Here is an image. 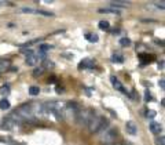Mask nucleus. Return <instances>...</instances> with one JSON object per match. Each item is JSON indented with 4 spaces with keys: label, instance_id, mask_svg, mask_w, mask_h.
<instances>
[{
    "label": "nucleus",
    "instance_id": "obj_1",
    "mask_svg": "<svg viewBox=\"0 0 165 145\" xmlns=\"http://www.w3.org/2000/svg\"><path fill=\"white\" fill-rule=\"evenodd\" d=\"M44 107L45 114H52L57 116V119H64L66 115V104L64 102H57V101H51L43 104Z\"/></svg>",
    "mask_w": 165,
    "mask_h": 145
},
{
    "label": "nucleus",
    "instance_id": "obj_2",
    "mask_svg": "<svg viewBox=\"0 0 165 145\" xmlns=\"http://www.w3.org/2000/svg\"><path fill=\"white\" fill-rule=\"evenodd\" d=\"M108 120L105 119L103 116H99V115H92V118L89 119L88 122V129L91 133H99V131H103L105 129H108Z\"/></svg>",
    "mask_w": 165,
    "mask_h": 145
},
{
    "label": "nucleus",
    "instance_id": "obj_3",
    "mask_svg": "<svg viewBox=\"0 0 165 145\" xmlns=\"http://www.w3.org/2000/svg\"><path fill=\"white\" fill-rule=\"evenodd\" d=\"M116 137H117V129H114V127H108L101 133V141L106 145L113 144L116 141Z\"/></svg>",
    "mask_w": 165,
    "mask_h": 145
},
{
    "label": "nucleus",
    "instance_id": "obj_4",
    "mask_svg": "<svg viewBox=\"0 0 165 145\" xmlns=\"http://www.w3.org/2000/svg\"><path fill=\"white\" fill-rule=\"evenodd\" d=\"M92 111H89V109H83V111H78L76 114V120L77 123L80 124V126H87L88 124L89 119L92 118Z\"/></svg>",
    "mask_w": 165,
    "mask_h": 145
},
{
    "label": "nucleus",
    "instance_id": "obj_5",
    "mask_svg": "<svg viewBox=\"0 0 165 145\" xmlns=\"http://www.w3.org/2000/svg\"><path fill=\"white\" fill-rule=\"evenodd\" d=\"M110 80H112V86L117 90V91H120V93H122V94H127V90L124 88V86L121 84V82L116 77V76H112L110 77Z\"/></svg>",
    "mask_w": 165,
    "mask_h": 145
},
{
    "label": "nucleus",
    "instance_id": "obj_6",
    "mask_svg": "<svg viewBox=\"0 0 165 145\" xmlns=\"http://www.w3.org/2000/svg\"><path fill=\"white\" fill-rule=\"evenodd\" d=\"M94 66H95V61L91 60V58H85L78 64V69H91Z\"/></svg>",
    "mask_w": 165,
    "mask_h": 145
},
{
    "label": "nucleus",
    "instance_id": "obj_7",
    "mask_svg": "<svg viewBox=\"0 0 165 145\" xmlns=\"http://www.w3.org/2000/svg\"><path fill=\"white\" fill-rule=\"evenodd\" d=\"M125 130H127L128 134H131V135H136V133H138V126L133 123L132 120H128L127 123H125Z\"/></svg>",
    "mask_w": 165,
    "mask_h": 145
},
{
    "label": "nucleus",
    "instance_id": "obj_8",
    "mask_svg": "<svg viewBox=\"0 0 165 145\" xmlns=\"http://www.w3.org/2000/svg\"><path fill=\"white\" fill-rule=\"evenodd\" d=\"M22 11L24 13H29V14H41V15H45V17H52L54 14L52 13H48V11H43V10H33V8H22Z\"/></svg>",
    "mask_w": 165,
    "mask_h": 145
},
{
    "label": "nucleus",
    "instance_id": "obj_9",
    "mask_svg": "<svg viewBox=\"0 0 165 145\" xmlns=\"http://www.w3.org/2000/svg\"><path fill=\"white\" fill-rule=\"evenodd\" d=\"M39 62V57L34 54V53H30V54H26V64L30 65V66H34L36 64Z\"/></svg>",
    "mask_w": 165,
    "mask_h": 145
},
{
    "label": "nucleus",
    "instance_id": "obj_10",
    "mask_svg": "<svg viewBox=\"0 0 165 145\" xmlns=\"http://www.w3.org/2000/svg\"><path fill=\"white\" fill-rule=\"evenodd\" d=\"M150 130H151L154 134H160L161 130H162V127H161V124L157 123V122H151V123H150Z\"/></svg>",
    "mask_w": 165,
    "mask_h": 145
},
{
    "label": "nucleus",
    "instance_id": "obj_11",
    "mask_svg": "<svg viewBox=\"0 0 165 145\" xmlns=\"http://www.w3.org/2000/svg\"><path fill=\"white\" fill-rule=\"evenodd\" d=\"M10 65H11V62H10V60H0V72H4V70H7L8 68H10Z\"/></svg>",
    "mask_w": 165,
    "mask_h": 145
},
{
    "label": "nucleus",
    "instance_id": "obj_12",
    "mask_svg": "<svg viewBox=\"0 0 165 145\" xmlns=\"http://www.w3.org/2000/svg\"><path fill=\"white\" fill-rule=\"evenodd\" d=\"M85 39H87L88 42H91V43H96V42L99 40L96 33H87V35H85Z\"/></svg>",
    "mask_w": 165,
    "mask_h": 145
},
{
    "label": "nucleus",
    "instance_id": "obj_13",
    "mask_svg": "<svg viewBox=\"0 0 165 145\" xmlns=\"http://www.w3.org/2000/svg\"><path fill=\"white\" fill-rule=\"evenodd\" d=\"M112 61L113 62H117V64H121L124 62V57H122V54H113V57H112Z\"/></svg>",
    "mask_w": 165,
    "mask_h": 145
},
{
    "label": "nucleus",
    "instance_id": "obj_14",
    "mask_svg": "<svg viewBox=\"0 0 165 145\" xmlns=\"http://www.w3.org/2000/svg\"><path fill=\"white\" fill-rule=\"evenodd\" d=\"M110 7H124L128 4V1H110Z\"/></svg>",
    "mask_w": 165,
    "mask_h": 145
},
{
    "label": "nucleus",
    "instance_id": "obj_15",
    "mask_svg": "<svg viewBox=\"0 0 165 145\" xmlns=\"http://www.w3.org/2000/svg\"><path fill=\"white\" fill-rule=\"evenodd\" d=\"M10 108V101L8 100H6V98H3L1 101H0V109H8Z\"/></svg>",
    "mask_w": 165,
    "mask_h": 145
},
{
    "label": "nucleus",
    "instance_id": "obj_16",
    "mask_svg": "<svg viewBox=\"0 0 165 145\" xmlns=\"http://www.w3.org/2000/svg\"><path fill=\"white\" fill-rule=\"evenodd\" d=\"M109 28H110V24H109L108 21H101V22H99V29H102V31H109Z\"/></svg>",
    "mask_w": 165,
    "mask_h": 145
},
{
    "label": "nucleus",
    "instance_id": "obj_17",
    "mask_svg": "<svg viewBox=\"0 0 165 145\" xmlns=\"http://www.w3.org/2000/svg\"><path fill=\"white\" fill-rule=\"evenodd\" d=\"M39 93H40V88L37 86H30L29 87V94L30 95H37Z\"/></svg>",
    "mask_w": 165,
    "mask_h": 145
},
{
    "label": "nucleus",
    "instance_id": "obj_18",
    "mask_svg": "<svg viewBox=\"0 0 165 145\" xmlns=\"http://www.w3.org/2000/svg\"><path fill=\"white\" fill-rule=\"evenodd\" d=\"M120 44L122 46V47H127V46L131 44V40H129L128 38H121L120 39Z\"/></svg>",
    "mask_w": 165,
    "mask_h": 145
},
{
    "label": "nucleus",
    "instance_id": "obj_19",
    "mask_svg": "<svg viewBox=\"0 0 165 145\" xmlns=\"http://www.w3.org/2000/svg\"><path fill=\"white\" fill-rule=\"evenodd\" d=\"M99 11H101V13H110V14H116V15L118 14V11H117V10H114V8H101Z\"/></svg>",
    "mask_w": 165,
    "mask_h": 145
},
{
    "label": "nucleus",
    "instance_id": "obj_20",
    "mask_svg": "<svg viewBox=\"0 0 165 145\" xmlns=\"http://www.w3.org/2000/svg\"><path fill=\"white\" fill-rule=\"evenodd\" d=\"M50 49H52L51 44H41L40 46V53H45V51H48Z\"/></svg>",
    "mask_w": 165,
    "mask_h": 145
},
{
    "label": "nucleus",
    "instance_id": "obj_21",
    "mask_svg": "<svg viewBox=\"0 0 165 145\" xmlns=\"http://www.w3.org/2000/svg\"><path fill=\"white\" fill-rule=\"evenodd\" d=\"M156 111H153V109H150V111H147V114H146V116L149 118V119H154L156 118Z\"/></svg>",
    "mask_w": 165,
    "mask_h": 145
},
{
    "label": "nucleus",
    "instance_id": "obj_22",
    "mask_svg": "<svg viewBox=\"0 0 165 145\" xmlns=\"http://www.w3.org/2000/svg\"><path fill=\"white\" fill-rule=\"evenodd\" d=\"M43 68H41V66H40V68H36V69H34V72H33V76H40L41 75V73H43Z\"/></svg>",
    "mask_w": 165,
    "mask_h": 145
},
{
    "label": "nucleus",
    "instance_id": "obj_23",
    "mask_svg": "<svg viewBox=\"0 0 165 145\" xmlns=\"http://www.w3.org/2000/svg\"><path fill=\"white\" fill-rule=\"evenodd\" d=\"M0 93H1L3 95H7L8 93H10V87H8V86H4V87L0 90Z\"/></svg>",
    "mask_w": 165,
    "mask_h": 145
},
{
    "label": "nucleus",
    "instance_id": "obj_24",
    "mask_svg": "<svg viewBox=\"0 0 165 145\" xmlns=\"http://www.w3.org/2000/svg\"><path fill=\"white\" fill-rule=\"evenodd\" d=\"M157 142H158V145H164V137L160 135L158 138H157Z\"/></svg>",
    "mask_w": 165,
    "mask_h": 145
},
{
    "label": "nucleus",
    "instance_id": "obj_25",
    "mask_svg": "<svg viewBox=\"0 0 165 145\" xmlns=\"http://www.w3.org/2000/svg\"><path fill=\"white\" fill-rule=\"evenodd\" d=\"M156 4H157V7H160V8H161V10H164V4H165V3H164V1H160V3H156Z\"/></svg>",
    "mask_w": 165,
    "mask_h": 145
},
{
    "label": "nucleus",
    "instance_id": "obj_26",
    "mask_svg": "<svg viewBox=\"0 0 165 145\" xmlns=\"http://www.w3.org/2000/svg\"><path fill=\"white\" fill-rule=\"evenodd\" d=\"M158 84H160V87H161L162 90H164V87H165V86H164V79H161V80L158 82Z\"/></svg>",
    "mask_w": 165,
    "mask_h": 145
},
{
    "label": "nucleus",
    "instance_id": "obj_27",
    "mask_svg": "<svg viewBox=\"0 0 165 145\" xmlns=\"http://www.w3.org/2000/svg\"><path fill=\"white\" fill-rule=\"evenodd\" d=\"M149 100H151V95L149 94V91H146V101H149Z\"/></svg>",
    "mask_w": 165,
    "mask_h": 145
},
{
    "label": "nucleus",
    "instance_id": "obj_28",
    "mask_svg": "<svg viewBox=\"0 0 165 145\" xmlns=\"http://www.w3.org/2000/svg\"><path fill=\"white\" fill-rule=\"evenodd\" d=\"M108 145H120V144H114V142H113V144H108Z\"/></svg>",
    "mask_w": 165,
    "mask_h": 145
}]
</instances>
